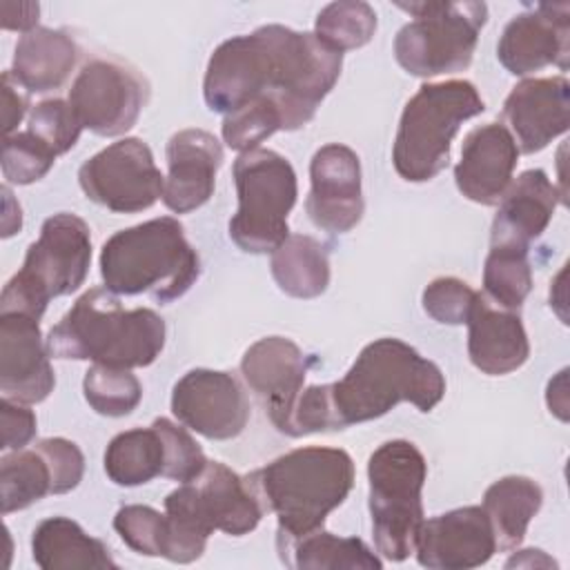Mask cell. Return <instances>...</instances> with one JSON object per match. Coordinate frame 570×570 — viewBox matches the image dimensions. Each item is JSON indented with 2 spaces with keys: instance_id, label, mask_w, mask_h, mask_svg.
<instances>
[{
  "instance_id": "2e32d148",
  "label": "cell",
  "mask_w": 570,
  "mask_h": 570,
  "mask_svg": "<svg viewBox=\"0 0 570 570\" xmlns=\"http://www.w3.org/2000/svg\"><path fill=\"white\" fill-rule=\"evenodd\" d=\"M309 194L305 209L312 223L330 234H345L363 216L361 163L354 149L341 142L321 147L309 163Z\"/></svg>"
},
{
  "instance_id": "5bb4252c",
  "label": "cell",
  "mask_w": 570,
  "mask_h": 570,
  "mask_svg": "<svg viewBox=\"0 0 570 570\" xmlns=\"http://www.w3.org/2000/svg\"><path fill=\"white\" fill-rule=\"evenodd\" d=\"M171 412L189 430L212 441L238 436L249 421V403L229 372L189 370L171 392Z\"/></svg>"
},
{
  "instance_id": "52a82bcc",
  "label": "cell",
  "mask_w": 570,
  "mask_h": 570,
  "mask_svg": "<svg viewBox=\"0 0 570 570\" xmlns=\"http://www.w3.org/2000/svg\"><path fill=\"white\" fill-rule=\"evenodd\" d=\"M89 263V225L69 212L49 216L22 267L4 285L0 312H20L40 321L51 298L71 294L85 283Z\"/></svg>"
},
{
  "instance_id": "5b68a950",
  "label": "cell",
  "mask_w": 570,
  "mask_h": 570,
  "mask_svg": "<svg viewBox=\"0 0 570 570\" xmlns=\"http://www.w3.org/2000/svg\"><path fill=\"white\" fill-rule=\"evenodd\" d=\"M198 274V254L171 216L120 229L100 252V276L116 296L151 294L158 303H169L180 298Z\"/></svg>"
},
{
  "instance_id": "e0dca14e",
  "label": "cell",
  "mask_w": 570,
  "mask_h": 570,
  "mask_svg": "<svg viewBox=\"0 0 570 570\" xmlns=\"http://www.w3.org/2000/svg\"><path fill=\"white\" fill-rule=\"evenodd\" d=\"M570 4H537L514 16L497 45L499 62L514 76L534 73L548 65L568 69Z\"/></svg>"
},
{
  "instance_id": "6da1fadb",
  "label": "cell",
  "mask_w": 570,
  "mask_h": 570,
  "mask_svg": "<svg viewBox=\"0 0 570 570\" xmlns=\"http://www.w3.org/2000/svg\"><path fill=\"white\" fill-rule=\"evenodd\" d=\"M341 67L343 53L325 47L314 33L265 24L214 49L203 94L207 107L225 116L267 98L278 107L283 129L294 131L314 118Z\"/></svg>"
},
{
  "instance_id": "83f0119b",
  "label": "cell",
  "mask_w": 570,
  "mask_h": 570,
  "mask_svg": "<svg viewBox=\"0 0 570 570\" xmlns=\"http://www.w3.org/2000/svg\"><path fill=\"white\" fill-rule=\"evenodd\" d=\"M541 503L543 492L539 483L519 474L503 476L485 490L483 510L492 523L497 546L501 550H512L523 541Z\"/></svg>"
},
{
  "instance_id": "3957f363",
  "label": "cell",
  "mask_w": 570,
  "mask_h": 570,
  "mask_svg": "<svg viewBox=\"0 0 570 570\" xmlns=\"http://www.w3.org/2000/svg\"><path fill=\"white\" fill-rule=\"evenodd\" d=\"M247 485L263 510L278 519L276 541L298 539L323 528L354 485V461L338 448H298L254 470Z\"/></svg>"
},
{
  "instance_id": "d4e9b609",
  "label": "cell",
  "mask_w": 570,
  "mask_h": 570,
  "mask_svg": "<svg viewBox=\"0 0 570 570\" xmlns=\"http://www.w3.org/2000/svg\"><path fill=\"white\" fill-rule=\"evenodd\" d=\"M76 58L78 47L65 31L36 27L18 40L9 71L20 87L42 94L67 80Z\"/></svg>"
},
{
  "instance_id": "30bf717a",
  "label": "cell",
  "mask_w": 570,
  "mask_h": 570,
  "mask_svg": "<svg viewBox=\"0 0 570 570\" xmlns=\"http://www.w3.org/2000/svg\"><path fill=\"white\" fill-rule=\"evenodd\" d=\"M238 209L229 220V238L249 254L274 252L287 236V216L298 185L287 158L272 149H249L234 160Z\"/></svg>"
},
{
  "instance_id": "f1b7e54d",
  "label": "cell",
  "mask_w": 570,
  "mask_h": 570,
  "mask_svg": "<svg viewBox=\"0 0 570 570\" xmlns=\"http://www.w3.org/2000/svg\"><path fill=\"white\" fill-rule=\"evenodd\" d=\"M272 276L294 298H316L330 285L327 249L312 236L289 234L272 252Z\"/></svg>"
},
{
  "instance_id": "8992f818",
  "label": "cell",
  "mask_w": 570,
  "mask_h": 570,
  "mask_svg": "<svg viewBox=\"0 0 570 570\" xmlns=\"http://www.w3.org/2000/svg\"><path fill=\"white\" fill-rule=\"evenodd\" d=\"M483 109L476 87L468 80L423 85L401 114L392 149L396 174L410 183L432 180L448 165L459 127Z\"/></svg>"
},
{
  "instance_id": "bcb514c9",
  "label": "cell",
  "mask_w": 570,
  "mask_h": 570,
  "mask_svg": "<svg viewBox=\"0 0 570 570\" xmlns=\"http://www.w3.org/2000/svg\"><path fill=\"white\" fill-rule=\"evenodd\" d=\"M566 374H568V370H561L559 372V376L554 379V381H550L548 383V392H554V396L557 399H552L550 403H548V407H550V412H554L561 421H568V394H566Z\"/></svg>"
},
{
  "instance_id": "f546056e",
  "label": "cell",
  "mask_w": 570,
  "mask_h": 570,
  "mask_svg": "<svg viewBox=\"0 0 570 570\" xmlns=\"http://www.w3.org/2000/svg\"><path fill=\"white\" fill-rule=\"evenodd\" d=\"M165 445L154 425L116 434L105 450V472L116 485H142L163 474Z\"/></svg>"
},
{
  "instance_id": "8fae6325",
  "label": "cell",
  "mask_w": 570,
  "mask_h": 570,
  "mask_svg": "<svg viewBox=\"0 0 570 570\" xmlns=\"http://www.w3.org/2000/svg\"><path fill=\"white\" fill-rule=\"evenodd\" d=\"M263 505L245 479L218 461H207L205 470L176 488L165 499V514L183 539L205 548L214 530L232 537L252 532Z\"/></svg>"
},
{
  "instance_id": "f6af8a7d",
  "label": "cell",
  "mask_w": 570,
  "mask_h": 570,
  "mask_svg": "<svg viewBox=\"0 0 570 570\" xmlns=\"http://www.w3.org/2000/svg\"><path fill=\"white\" fill-rule=\"evenodd\" d=\"M2 196H4L2 238H9V236H13L22 227V214H20V205L13 200V194H11V189L7 185L2 187Z\"/></svg>"
},
{
  "instance_id": "ba28073f",
  "label": "cell",
  "mask_w": 570,
  "mask_h": 570,
  "mask_svg": "<svg viewBox=\"0 0 570 570\" xmlns=\"http://www.w3.org/2000/svg\"><path fill=\"white\" fill-rule=\"evenodd\" d=\"M425 474L421 450L405 439L385 441L370 454L372 537L376 550L390 561H403L414 552L423 523Z\"/></svg>"
},
{
  "instance_id": "4fadbf2b",
  "label": "cell",
  "mask_w": 570,
  "mask_h": 570,
  "mask_svg": "<svg viewBox=\"0 0 570 570\" xmlns=\"http://www.w3.org/2000/svg\"><path fill=\"white\" fill-rule=\"evenodd\" d=\"M149 96L147 82L127 65L114 60H89L69 89V105L82 125L98 136L129 131Z\"/></svg>"
},
{
  "instance_id": "836d02e7",
  "label": "cell",
  "mask_w": 570,
  "mask_h": 570,
  "mask_svg": "<svg viewBox=\"0 0 570 570\" xmlns=\"http://www.w3.org/2000/svg\"><path fill=\"white\" fill-rule=\"evenodd\" d=\"M87 403L102 416H125L142 399L140 381L122 367L94 363L82 381Z\"/></svg>"
},
{
  "instance_id": "7a4b0ae2",
  "label": "cell",
  "mask_w": 570,
  "mask_h": 570,
  "mask_svg": "<svg viewBox=\"0 0 570 570\" xmlns=\"http://www.w3.org/2000/svg\"><path fill=\"white\" fill-rule=\"evenodd\" d=\"M445 394L439 365L399 338H376L356 356L341 381L301 392L289 436L343 430L387 414L401 401L430 412Z\"/></svg>"
},
{
  "instance_id": "60d3db41",
  "label": "cell",
  "mask_w": 570,
  "mask_h": 570,
  "mask_svg": "<svg viewBox=\"0 0 570 570\" xmlns=\"http://www.w3.org/2000/svg\"><path fill=\"white\" fill-rule=\"evenodd\" d=\"M36 445L45 452V456L51 463L53 479H56V494H65L82 481L85 456L73 441L56 436V439H42Z\"/></svg>"
},
{
  "instance_id": "9c48e42d",
  "label": "cell",
  "mask_w": 570,
  "mask_h": 570,
  "mask_svg": "<svg viewBox=\"0 0 570 570\" xmlns=\"http://www.w3.org/2000/svg\"><path fill=\"white\" fill-rule=\"evenodd\" d=\"M414 20L394 40L396 62L412 76L432 78L470 67L479 31L488 20L483 2H399Z\"/></svg>"
},
{
  "instance_id": "b9f144b4",
  "label": "cell",
  "mask_w": 570,
  "mask_h": 570,
  "mask_svg": "<svg viewBox=\"0 0 570 570\" xmlns=\"http://www.w3.org/2000/svg\"><path fill=\"white\" fill-rule=\"evenodd\" d=\"M2 450H22L36 436V414L24 403L2 399Z\"/></svg>"
},
{
  "instance_id": "4dcf8cb0",
  "label": "cell",
  "mask_w": 570,
  "mask_h": 570,
  "mask_svg": "<svg viewBox=\"0 0 570 570\" xmlns=\"http://www.w3.org/2000/svg\"><path fill=\"white\" fill-rule=\"evenodd\" d=\"M47 494H56V479L49 459L36 445L16 450L0 461V501L2 514L24 510Z\"/></svg>"
},
{
  "instance_id": "603a6c76",
  "label": "cell",
  "mask_w": 570,
  "mask_h": 570,
  "mask_svg": "<svg viewBox=\"0 0 570 570\" xmlns=\"http://www.w3.org/2000/svg\"><path fill=\"white\" fill-rule=\"evenodd\" d=\"M465 323L470 361L483 374H510L528 361L530 343L519 314L497 309L479 294Z\"/></svg>"
},
{
  "instance_id": "d590c367",
  "label": "cell",
  "mask_w": 570,
  "mask_h": 570,
  "mask_svg": "<svg viewBox=\"0 0 570 570\" xmlns=\"http://www.w3.org/2000/svg\"><path fill=\"white\" fill-rule=\"evenodd\" d=\"M56 154L36 134L18 131L4 136L2 145V176L13 185H29L47 176L53 167Z\"/></svg>"
},
{
  "instance_id": "1f68e13d",
  "label": "cell",
  "mask_w": 570,
  "mask_h": 570,
  "mask_svg": "<svg viewBox=\"0 0 570 570\" xmlns=\"http://www.w3.org/2000/svg\"><path fill=\"white\" fill-rule=\"evenodd\" d=\"M525 245L492 243L483 267L485 294L503 309L517 312L532 289V267Z\"/></svg>"
},
{
  "instance_id": "4316f807",
  "label": "cell",
  "mask_w": 570,
  "mask_h": 570,
  "mask_svg": "<svg viewBox=\"0 0 570 570\" xmlns=\"http://www.w3.org/2000/svg\"><path fill=\"white\" fill-rule=\"evenodd\" d=\"M281 561L296 570H381V559L356 537H336L323 528L289 541H276Z\"/></svg>"
},
{
  "instance_id": "7402d4cb",
  "label": "cell",
  "mask_w": 570,
  "mask_h": 570,
  "mask_svg": "<svg viewBox=\"0 0 570 570\" xmlns=\"http://www.w3.org/2000/svg\"><path fill=\"white\" fill-rule=\"evenodd\" d=\"M223 163L220 142L205 129H183L167 142V178L163 203L187 214L205 205L214 194L216 171Z\"/></svg>"
},
{
  "instance_id": "d6986e66",
  "label": "cell",
  "mask_w": 570,
  "mask_h": 570,
  "mask_svg": "<svg viewBox=\"0 0 570 570\" xmlns=\"http://www.w3.org/2000/svg\"><path fill=\"white\" fill-rule=\"evenodd\" d=\"M38 318L0 312V390L4 399L31 405L49 396L56 376Z\"/></svg>"
},
{
  "instance_id": "9a60e30c",
  "label": "cell",
  "mask_w": 570,
  "mask_h": 570,
  "mask_svg": "<svg viewBox=\"0 0 570 570\" xmlns=\"http://www.w3.org/2000/svg\"><path fill=\"white\" fill-rule=\"evenodd\" d=\"M307 370L309 358L285 336L261 338L240 358L243 381L261 401L274 428L287 436Z\"/></svg>"
},
{
  "instance_id": "d6a6232c",
  "label": "cell",
  "mask_w": 570,
  "mask_h": 570,
  "mask_svg": "<svg viewBox=\"0 0 570 570\" xmlns=\"http://www.w3.org/2000/svg\"><path fill=\"white\" fill-rule=\"evenodd\" d=\"M376 31V13L367 2L341 0L332 2L316 16L314 36L330 49L343 53L358 49L372 40Z\"/></svg>"
},
{
  "instance_id": "cb8c5ba5",
  "label": "cell",
  "mask_w": 570,
  "mask_h": 570,
  "mask_svg": "<svg viewBox=\"0 0 570 570\" xmlns=\"http://www.w3.org/2000/svg\"><path fill=\"white\" fill-rule=\"evenodd\" d=\"M559 191L543 169L523 171L499 200V212L492 223V243H512L530 247L550 225Z\"/></svg>"
},
{
  "instance_id": "ab89813d",
  "label": "cell",
  "mask_w": 570,
  "mask_h": 570,
  "mask_svg": "<svg viewBox=\"0 0 570 570\" xmlns=\"http://www.w3.org/2000/svg\"><path fill=\"white\" fill-rule=\"evenodd\" d=\"M479 292H474L465 281L454 276L434 278L423 289V309L439 323L461 325L468 321L470 309L476 301Z\"/></svg>"
},
{
  "instance_id": "44dd1931",
  "label": "cell",
  "mask_w": 570,
  "mask_h": 570,
  "mask_svg": "<svg viewBox=\"0 0 570 570\" xmlns=\"http://www.w3.org/2000/svg\"><path fill=\"white\" fill-rule=\"evenodd\" d=\"M519 163V147L510 129L501 122L474 127L461 147V160L454 167L459 191L479 205H497L512 183Z\"/></svg>"
},
{
  "instance_id": "ffe728a7",
  "label": "cell",
  "mask_w": 570,
  "mask_h": 570,
  "mask_svg": "<svg viewBox=\"0 0 570 570\" xmlns=\"http://www.w3.org/2000/svg\"><path fill=\"white\" fill-rule=\"evenodd\" d=\"M503 118L523 154L548 147L570 125V85L563 76L521 80L503 102Z\"/></svg>"
},
{
  "instance_id": "ac0fdd59",
  "label": "cell",
  "mask_w": 570,
  "mask_h": 570,
  "mask_svg": "<svg viewBox=\"0 0 570 570\" xmlns=\"http://www.w3.org/2000/svg\"><path fill=\"white\" fill-rule=\"evenodd\" d=\"M497 537L483 508L465 505L423 519L416 537V559L430 570H468L483 566L497 552Z\"/></svg>"
},
{
  "instance_id": "277c9868",
  "label": "cell",
  "mask_w": 570,
  "mask_h": 570,
  "mask_svg": "<svg viewBox=\"0 0 570 570\" xmlns=\"http://www.w3.org/2000/svg\"><path fill=\"white\" fill-rule=\"evenodd\" d=\"M163 347L165 321L147 307L125 309L107 287L87 289L47 336L53 358L122 370L151 365Z\"/></svg>"
},
{
  "instance_id": "ee69618b",
  "label": "cell",
  "mask_w": 570,
  "mask_h": 570,
  "mask_svg": "<svg viewBox=\"0 0 570 570\" xmlns=\"http://www.w3.org/2000/svg\"><path fill=\"white\" fill-rule=\"evenodd\" d=\"M0 13H2V29L29 33L38 24L40 7L38 2H2Z\"/></svg>"
},
{
  "instance_id": "7bdbcfd3",
  "label": "cell",
  "mask_w": 570,
  "mask_h": 570,
  "mask_svg": "<svg viewBox=\"0 0 570 570\" xmlns=\"http://www.w3.org/2000/svg\"><path fill=\"white\" fill-rule=\"evenodd\" d=\"M29 100L24 94H20V85L11 76V71L2 73V125L4 136H11L13 129L20 125L22 116L27 114Z\"/></svg>"
},
{
  "instance_id": "484cf974",
  "label": "cell",
  "mask_w": 570,
  "mask_h": 570,
  "mask_svg": "<svg viewBox=\"0 0 570 570\" xmlns=\"http://www.w3.org/2000/svg\"><path fill=\"white\" fill-rule=\"evenodd\" d=\"M33 561L42 570H116L109 548L89 537L76 521L67 517H51L36 525L31 537Z\"/></svg>"
},
{
  "instance_id": "e575fe53",
  "label": "cell",
  "mask_w": 570,
  "mask_h": 570,
  "mask_svg": "<svg viewBox=\"0 0 570 570\" xmlns=\"http://www.w3.org/2000/svg\"><path fill=\"white\" fill-rule=\"evenodd\" d=\"M281 129L283 116L278 107L267 98L252 100L223 118V140L227 147L240 154L256 149L265 138Z\"/></svg>"
},
{
  "instance_id": "74e56055",
  "label": "cell",
  "mask_w": 570,
  "mask_h": 570,
  "mask_svg": "<svg viewBox=\"0 0 570 570\" xmlns=\"http://www.w3.org/2000/svg\"><path fill=\"white\" fill-rule=\"evenodd\" d=\"M29 131L51 147L56 156H60L78 142L82 125L78 122L69 100L49 98L33 107L29 116Z\"/></svg>"
},
{
  "instance_id": "8d00e7d4",
  "label": "cell",
  "mask_w": 570,
  "mask_h": 570,
  "mask_svg": "<svg viewBox=\"0 0 570 570\" xmlns=\"http://www.w3.org/2000/svg\"><path fill=\"white\" fill-rule=\"evenodd\" d=\"M114 530L120 539L147 557H165L167 517L149 505H122L114 517Z\"/></svg>"
},
{
  "instance_id": "7c38bea8",
  "label": "cell",
  "mask_w": 570,
  "mask_h": 570,
  "mask_svg": "<svg viewBox=\"0 0 570 570\" xmlns=\"http://www.w3.org/2000/svg\"><path fill=\"white\" fill-rule=\"evenodd\" d=\"M78 183L85 196L111 212L134 214L163 198L165 176L140 138L111 142L82 163Z\"/></svg>"
},
{
  "instance_id": "f35d334b",
  "label": "cell",
  "mask_w": 570,
  "mask_h": 570,
  "mask_svg": "<svg viewBox=\"0 0 570 570\" xmlns=\"http://www.w3.org/2000/svg\"><path fill=\"white\" fill-rule=\"evenodd\" d=\"M151 425L156 428V432L160 434L163 445H165L163 476H169L180 483L196 479L205 470L207 459H205V452L200 450V445L191 439V434L185 428H180L163 416L156 419Z\"/></svg>"
}]
</instances>
